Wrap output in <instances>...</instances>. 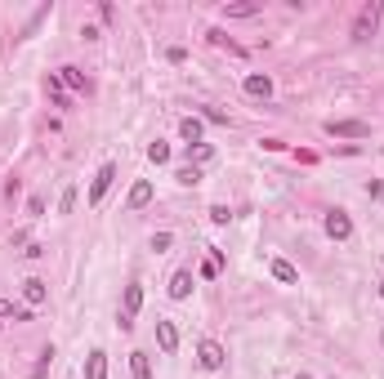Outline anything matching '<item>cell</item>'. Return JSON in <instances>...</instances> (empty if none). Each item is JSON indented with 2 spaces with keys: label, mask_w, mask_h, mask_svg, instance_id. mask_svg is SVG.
<instances>
[{
  "label": "cell",
  "mask_w": 384,
  "mask_h": 379,
  "mask_svg": "<svg viewBox=\"0 0 384 379\" xmlns=\"http://www.w3.org/2000/svg\"><path fill=\"white\" fill-rule=\"evenodd\" d=\"M376 23H380V5L371 0V5H362L358 18H353V41H371V36H376Z\"/></svg>",
  "instance_id": "cell-1"
},
{
  "label": "cell",
  "mask_w": 384,
  "mask_h": 379,
  "mask_svg": "<svg viewBox=\"0 0 384 379\" xmlns=\"http://www.w3.org/2000/svg\"><path fill=\"white\" fill-rule=\"evenodd\" d=\"M196 362H201V371H223L228 353H223L219 339H201V344H196Z\"/></svg>",
  "instance_id": "cell-2"
},
{
  "label": "cell",
  "mask_w": 384,
  "mask_h": 379,
  "mask_svg": "<svg viewBox=\"0 0 384 379\" xmlns=\"http://www.w3.org/2000/svg\"><path fill=\"white\" fill-rule=\"evenodd\" d=\"M143 308V286L139 281H130L125 286V303H121V330H130L134 326V312Z\"/></svg>",
  "instance_id": "cell-3"
},
{
  "label": "cell",
  "mask_w": 384,
  "mask_h": 379,
  "mask_svg": "<svg viewBox=\"0 0 384 379\" xmlns=\"http://www.w3.org/2000/svg\"><path fill=\"white\" fill-rule=\"evenodd\" d=\"M326 134L331 139H367L371 125L367 121H326Z\"/></svg>",
  "instance_id": "cell-4"
},
{
  "label": "cell",
  "mask_w": 384,
  "mask_h": 379,
  "mask_svg": "<svg viewBox=\"0 0 384 379\" xmlns=\"http://www.w3.org/2000/svg\"><path fill=\"white\" fill-rule=\"evenodd\" d=\"M112 178H117V165H103L94 178H90V192H85V201L90 205H99L103 196H108V187H112Z\"/></svg>",
  "instance_id": "cell-5"
},
{
  "label": "cell",
  "mask_w": 384,
  "mask_h": 379,
  "mask_svg": "<svg viewBox=\"0 0 384 379\" xmlns=\"http://www.w3.org/2000/svg\"><path fill=\"white\" fill-rule=\"evenodd\" d=\"M326 236H331V241H349V236H353V219L344 210H331V214H326Z\"/></svg>",
  "instance_id": "cell-6"
},
{
  "label": "cell",
  "mask_w": 384,
  "mask_h": 379,
  "mask_svg": "<svg viewBox=\"0 0 384 379\" xmlns=\"http://www.w3.org/2000/svg\"><path fill=\"white\" fill-rule=\"evenodd\" d=\"M156 348H161L165 357L179 348V326H174V321H156Z\"/></svg>",
  "instance_id": "cell-7"
},
{
  "label": "cell",
  "mask_w": 384,
  "mask_h": 379,
  "mask_svg": "<svg viewBox=\"0 0 384 379\" xmlns=\"http://www.w3.org/2000/svg\"><path fill=\"white\" fill-rule=\"evenodd\" d=\"M23 299L32 303V308H41V303L50 299V286H45L41 277H27V281H23Z\"/></svg>",
  "instance_id": "cell-8"
},
{
  "label": "cell",
  "mask_w": 384,
  "mask_h": 379,
  "mask_svg": "<svg viewBox=\"0 0 384 379\" xmlns=\"http://www.w3.org/2000/svg\"><path fill=\"white\" fill-rule=\"evenodd\" d=\"M130 210H143V205H152V183H148V178H139L134 187H130Z\"/></svg>",
  "instance_id": "cell-9"
},
{
  "label": "cell",
  "mask_w": 384,
  "mask_h": 379,
  "mask_svg": "<svg viewBox=\"0 0 384 379\" xmlns=\"http://www.w3.org/2000/svg\"><path fill=\"white\" fill-rule=\"evenodd\" d=\"M246 94L250 99H268V94H273V81H268L264 72H250L246 76Z\"/></svg>",
  "instance_id": "cell-10"
},
{
  "label": "cell",
  "mask_w": 384,
  "mask_h": 379,
  "mask_svg": "<svg viewBox=\"0 0 384 379\" xmlns=\"http://www.w3.org/2000/svg\"><path fill=\"white\" fill-rule=\"evenodd\" d=\"M188 295H192V272L179 268V272L170 277V299H188Z\"/></svg>",
  "instance_id": "cell-11"
},
{
  "label": "cell",
  "mask_w": 384,
  "mask_h": 379,
  "mask_svg": "<svg viewBox=\"0 0 384 379\" xmlns=\"http://www.w3.org/2000/svg\"><path fill=\"white\" fill-rule=\"evenodd\" d=\"M59 85H68V90H90V76L81 68H59Z\"/></svg>",
  "instance_id": "cell-12"
},
{
  "label": "cell",
  "mask_w": 384,
  "mask_h": 379,
  "mask_svg": "<svg viewBox=\"0 0 384 379\" xmlns=\"http://www.w3.org/2000/svg\"><path fill=\"white\" fill-rule=\"evenodd\" d=\"M85 379H108V353L94 348V353L85 357Z\"/></svg>",
  "instance_id": "cell-13"
},
{
  "label": "cell",
  "mask_w": 384,
  "mask_h": 379,
  "mask_svg": "<svg viewBox=\"0 0 384 379\" xmlns=\"http://www.w3.org/2000/svg\"><path fill=\"white\" fill-rule=\"evenodd\" d=\"M259 0H237V5H223V18H255L259 14Z\"/></svg>",
  "instance_id": "cell-14"
},
{
  "label": "cell",
  "mask_w": 384,
  "mask_h": 379,
  "mask_svg": "<svg viewBox=\"0 0 384 379\" xmlns=\"http://www.w3.org/2000/svg\"><path fill=\"white\" fill-rule=\"evenodd\" d=\"M268 268H273V277H277V281H282V286H295V281H299V272H295V263H286V259H273V263H268Z\"/></svg>",
  "instance_id": "cell-15"
},
{
  "label": "cell",
  "mask_w": 384,
  "mask_h": 379,
  "mask_svg": "<svg viewBox=\"0 0 384 379\" xmlns=\"http://www.w3.org/2000/svg\"><path fill=\"white\" fill-rule=\"evenodd\" d=\"M179 134L188 139V147H196V143H201V116H183L179 121Z\"/></svg>",
  "instance_id": "cell-16"
},
{
  "label": "cell",
  "mask_w": 384,
  "mask_h": 379,
  "mask_svg": "<svg viewBox=\"0 0 384 379\" xmlns=\"http://www.w3.org/2000/svg\"><path fill=\"white\" fill-rule=\"evenodd\" d=\"M130 375H134V379H152V362H148V353H130Z\"/></svg>",
  "instance_id": "cell-17"
},
{
  "label": "cell",
  "mask_w": 384,
  "mask_h": 379,
  "mask_svg": "<svg viewBox=\"0 0 384 379\" xmlns=\"http://www.w3.org/2000/svg\"><path fill=\"white\" fill-rule=\"evenodd\" d=\"M0 317H14V321H32V308H14L5 295H0Z\"/></svg>",
  "instance_id": "cell-18"
},
{
  "label": "cell",
  "mask_w": 384,
  "mask_h": 379,
  "mask_svg": "<svg viewBox=\"0 0 384 379\" xmlns=\"http://www.w3.org/2000/svg\"><path fill=\"white\" fill-rule=\"evenodd\" d=\"M148 161H152V165H165V161H170V143H161V139L148 143Z\"/></svg>",
  "instance_id": "cell-19"
},
{
  "label": "cell",
  "mask_w": 384,
  "mask_h": 379,
  "mask_svg": "<svg viewBox=\"0 0 384 379\" xmlns=\"http://www.w3.org/2000/svg\"><path fill=\"white\" fill-rule=\"evenodd\" d=\"M174 178H179V183H196V178H201V170H196V165H183V170H174Z\"/></svg>",
  "instance_id": "cell-20"
},
{
  "label": "cell",
  "mask_w": 384,
  "mask_h": 379,
  "mask_svg": "<svg viewBox=\"0 0 384 379\" xmlns=\"http://www.w3.org/2000/svg\"><path fill=\"white\" fill-rule=\"evenodd\" d=\"M201 116L210 121V125H228V112H219V107H201Z\"/></svg>",
  "instance_id": "cell-21"
},
{
  "label": "cell",
  "mask_w": 384,
  "mask_h": 379,
  "mask_svg": "<svg viewBox=\"0 0 384 379\" xmlns=\"http://www.w3.org/2000/svg\"><path fill=\"white\" fill-rule=\"evenodd\" d=\"M72 205H77V187H68V192L59 196V214H72Z\"/></svg>",
  "instance_id": "cell-22"
},
{
  "label": "cell",
  "mask_w": 384,
  "mask_h": 379,
  "mask_svg": "<svg viewBox=\"0 0 384 379\" xmlns=\"http://www.w3.org/2000/svg\"><path fill=\"white\" fill-rule=\"evenodd\" d=\"M170 245H174V236H170V232H156V236H152V250H156V254L170 250Z\"/></svg>",
  "instance_id": "cell-23"
},
{
  "label": "cell",
  "mask_w": 384,
  "mask_h": 379,
  "mask_svg": "<svg viewBox=\"0 0 384 379\" xmlns=\"http://www.w3.org/2000/svg\"><path fill=\"white\" fill-rule=\"evenodd\" d=\"M27 214H32V219H41V214H45V196H32V201H27Z\"/></svg>",
  "instance_id": "cell-24"
},
{
  "label": "cell",
  "mask_w": 384,
  "mask_h": 379,
  "mask_svg": "<svg viewBox=\"0 0 384 379\" xmlns=\"http://www.w3.org/2000/svg\"><path fill=\"white\" fill-rule=\"evenodd\" d=\"M192 152V161H210V143H196V147H188Z\"/></svg>",
  "instance_id": "cell-25"
},
{
  "label": "cell",
  "mask_w": 384,
  "mask_h": 379,
  "mask_svg": "<svg viewBox=\"0 0 384 379\" xmlns=\"http://www.w3.org/2000/svg\"><path fill=\"white\" fill-rule=\"evenodd\" d=\"M210 219H214V223H228V219H232V214H228V205H214V210H210Z\"/></svg>",
  "instance_id": "cell-26"
},
{
  "label": "cell",
  "mask_w": 384,
  "mask_h": 379,
  "mask_svg": "<svg viewBox=\"0 0 384 379\" xmlns=\"http://www.w3.org/2000/svg\"><path fill=\"white\" fill-rule=\"evenodd\" d=\"M380 299H384V281H380Z\"/></svg>",
  "instance_id": "cell-27"
},
{
  "label": "cell",
  "mask_w": 384,
  "mask_h": 379,
  "mask_svg": "<svg viewBox=\"0 0 384 379\" xmlns=\"http://www.w3.org/2000/svg\"><path fill=\"white\" fill-rule=\"evenodd\" d=\"M295 379H308V375H304V371H299V375H295Z\"/></svg>",
  "instance_id": "cell-28"
},
{
  "label": "cell",
  "mask_w": 384,
  "mask_h": 379,
  "mask_svg": "<svg viewBox=\"0 0 384 379\" xmlns=\"http://www.w3.org/2000/svg\"><path fill=\"white\" fill-rule=\"evenodd\" d=\"M380 344H384V335H380Z\"/></svg>",
  "instance_id": "cell-29"
}]
</instances>
